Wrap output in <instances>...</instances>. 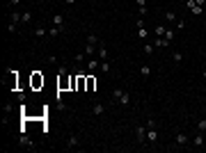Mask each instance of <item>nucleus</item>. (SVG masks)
I'll list each match as a JSON object with an SVG mask.
<instances>
[{"instance_id":"nucleus-1","label":"nucleus","mask_w":206,"mask_h":153,"mask_svg":"<svg viewBox=\"0 0 206 153\" xmlns=\"http://www.w3.org/2000/svg\"><path fill=\"white\" fill-rule=\"evenodd\" d=\"M57 89L64 92V89H71V76L64 67H60V76H57Z\"/></svg>"},{"instance_id":"nucleus-2","label":"nucleus","mask_w":206,"mask_h":153,"mask_svg":"<svg viewBox=\"0 0 206 153\" xmlns=\"http://www.w3.org/2000/svg\"><path fill=\"white\" fill-rule=\"evenodd\" d=\"M112 101H119L121 105H128V103H131V94L124 92V89H115V92H112Z\"/></svg>"},{"instance_id":"nucleus-3","label":"nucleus","mask_w":206,"mask_h":153,"mask_svg":"<svg viewBox=\"0 0 206 153\" xmlns=\"http://www.w3.org/2000/svg\"><path fill=\"white\" fill-rule=\"evenodd\" d=\"M30 87L32 89H41V87H44V76H41L39 71H35L30 76Z\"/></svg>"},{"instance_id":"nucleus-4","label":"nucleus","mask_w":206,"mask_h":153,"mask_svg":"<svg viewBox=\"0 0 206 153\" xmlns=\"http://www.w3.org/2000/svg\"><path fill=\"white\" fill-rule=\"evenodd\" d=\"M147 142H151V144L158 142V130H156V126H147Z\"/></svg>"},{"instance_id":"nucleus-5","label":"nucleus","mask_w":206,"mask_h":153,"mask_svg":"<svg viewBox=\"0 0 206 153\" xmlns=\"http://www.w3.org/2000/svg\"><path fill=\"white\" fill-rule=\"evenodd\" d=\"M135 135H138V142L144 144V139H147V126H135Z\"/></svg>"},{"instance_id":"nucleus-6","label":"nucleus","mask_w":206,"mask_h":153,"mask_svg":"<svg viewBox=\"0 0 206 153\" xmlns=\"http://www.w3.org/2000/svg\"><path fill=\"white\" fill-rule=\"evenodd\" d=\"M85 92H96V78L92 73H87V87H85Z\"/></svg>"},{"instance_id":"nucleus-7","label":"nucleus","mask_w":206,"mask_h":153,"mask_svg":"<svg viewBox=\"0 0 206 153\" xmlns=\"http://www.w3.org/2000/svg\"><path fill=\"white\" fill-rule=\"evenodd\" d=\"M18 142H21V146H25V148H35V144H32V139L28 137L25 133H21V139H18Z\"/></svg>"},{"instance_id":"nucleus-8","label":"nucleus","mask_w":206,"mask_h":153,"mask_svg":"<svg viewBox=\"0 0 206 153\" xmlns=\"http://www.w3.org/2000/svg\"><path fill=\"white\" fill-rule=\"evenodd\" d=\"M188 144V135L185 133H176V146H185Z\"/></svg>"},{"instance_id":"nucleus-9","label":"nucleus","mask_w":206,"mask_h":153,"mask_svg":"<svg viewBox=\"0 0 206 153\" xmlns=\"http://www.w3.org/2000/svg\"><path fill=\"white\" fill-rule=\"evenodd\" d=\"M170 44H172V41H167L165 37H158V39L154 41V46H156V48H165V46H170Z\"/></svg>"},{"instance_id":"nucleus-10","label":"nucleus","mask_w":206,"mask_h":153,"mask_svg":"<svg viewBox=\"0 0 206 153\" xmlns=\"http://www.w3.org/2000/svg\"><path fill=\"white\" fill-rule=\"evenodd\" d=\"M96 69H101V64H98L94 57H89V62H87V71H96Z\"/></svg>"},{"instance_id":"nucleus-11","label":"nucleus","mask_w":206,"mask_h":153,"mask_svg":"<svg viewBox=\"0 0 206 153\" xmlns=\"http://www.w3.org/2000/svg\"><path fill=\"white\" fill-rule=\"evenodd\" d=\"M51 21H53V25H60V28H64V16H62V14H55Z\"/></svg>"},{"instance_id":"nucleus-12","label":"nucleus","mask_w":206,"mask_h":153,"mask_svg":"<svg viewBox=\"0 0 206 153\" xmlns=\"http://www.w3.org/2000/svg\"><path fill=\"white\" fill-rule=\"evenodd\" d=\"M98 57H101V60H108V48H105V46H103V44H98Z\"/></svg>"},{"instance_id":"nucleus-13","label":"nucleus","mask_w":206,"mask_h":153,"mask_svg":"<svg viewBox=\"0 0 206 153\" xmlns=\"http://www.w3.org/2000/svg\"><path fill=\"white\" fill-rule=\"evenodd\" d=\"M140 76H142V78H149V76H151L149 64H142V67H140Z\"/></svg>"},{"instance_id":"nucleus-14","label":"nucleus","mask_w":206,"mask_h":153,"mask_svg":"<svg viewBox=\"0 0 206 153\" xmlns=\"http://www.w3.org/2000/svg\"><path fill=\"white\" fill-rule=\"evenodd\" d=\"M67 146H69V148L78 146V135H69V139H67Z\"/></svg>"},{"instance_id":"nucleus-15","label":"nucleus","mask_w":206,"mask_h":153,"mask_svg":"<svg viewBox=\"0 0 206 153\" xmlns=\"http://www.w3.org/2000/svg\"><path fill=\"white\" fill-rule=\"evenodd\" d=\"M35 34H37V37H46V34H48V30H46L44 25H37V28H35Z\"/></svg>"},{"instance_id":"nucleus-16","label":"nucleus","mask_w":206,"mask_h":153,"mask_svg":"<svg viewBox=\"0 0 206 153\" xmlns=\"http://www.w3.org/2000/svg\"><path fill=\"white\" fill-rule=\"evenodd\" d=\"M103 112H105V107H103L101 103H94V114H96V117H101Z\"/></svg>"},{"instance_id":"nucleus-17","label":"nucleus","mask_w":206,"mask_h":153,"mask_svg":"<svg viewBox=\"0 0 206 153\" xmlns=\"http://www.w3.org/2000/svg\"><path fill=\"white\" fill-rule=\"evenodd\" d=\"M192 144H195V146H204V133H199V135H197V137L192 139Z\"/></svg>"},{"instance_id":"nucleus-18","label":"nucleus","mask_w":206,"mask_h":153,"mask_svg":"<svg viewBox=\"0 0 206 153\" xmlns=\"http://www.w3.org/2000/svg\"><path fill=\"white\" fill-rule=\"evenodd\" d=\"M138 37L140 39H147V37H149V30H147V28H138Z\"/></svg>"},{"instance_id":"nucleus-19","label":"nucleus","mask_w":206,"mask_h":153,"mask_svg":"<svg viewBox=\"0 0 206 153\" xmlns=\"http://www.w3.org/2000/svg\"><path fill=\"white\" fill-rule=\"evenodd\" d=\"M172 60L176 62V64H179V62H183V53H179V50H174L172 53Z\"/></svg>"},{"instance_id":"nucleus-20","label":"nucleus","mask_w":206,"mask_h":153,"mask_svg":"<svg viewBox=\"0 0 206 153\" xmlns=\"http://www.w3.org/2000/svg\"><path fill=\"white\" fill-rule=\"evenodd\" d=\"M165 30H167L165 25H158V28L154 30V34H156V37H165Z\"/></svg>"},{"instance_id":"nucleus-21","label":"nucleus","mask_w":206,"mask_h":153,"mask_svg":"<svg viewBox=\"0 0 206 153\" xmlns=\"http://www.w3.org/2000/svg\"><path fill=\"white\" fill-rule=\"evenodd\" d=\"M197 130H199V133L206 130V119H199V121H197Z\"/></svg>"},{"instance_id":"nucleus-22","label":"nucleus","mask_w":206,"mask_h":153,"mask_svg":"<svg viewBox=\"0 0 206 153\" xmlns=\"http://www.w3.org/2000/svg\"><path fill=\"white\" fill-rule=\"evenodd\" d=\"M30 21H32V11L25 9V11H23V23H30Z\"/></svg>"},{"instance_id":"nucleus-23","label":"nucleus","mask_w":206,"mask_h":153,"mask_svg":"<svg viewBox=\"0 0 206 153\" xmlns=\"http://www.w3.org/2000/svg\"><path fill=\"white\" fill-rule=\"evenodd\" d=\"M165 39H167V41L174 39V30H172V28H167V30H165Z\"/></svg>"},{"instance_id":"nucleus-24","label":"nucleus","mask_w":206,"mask_h":153,"mask_svg":"<svg viewBox=\"0 0 206 153\" xmlns=\"http://www.w3.org/2000/svg\"><path fill=\"white\" fill-rule=\"evenodd\" d=\"M101 71H103V73H108V71H110V62H108V60H103V62H101Z\"/></svg>"},{"instance_id":"nucleus-25","label":"nucleus","mask_w":206,"mask_h":153,"mask_svg":"<svg viewBox=\"0 0 206 153\" xmlns=\"http://www.w3.org/2000/svg\"><path fill=\"white\" fill-rule=\"evenodd\" d=\"M94 50H96V46H92V44L85 46V55H94Z\"/></svg>"},{"instance_id":"nucleus-26","label":"nucleus","mask_w":206,"mask_h":153,"mask_svg":"<svg viewBox=\"0 0 206 153\" xmlns=\"http://www.w3.org/2000/svg\"><path fill=\"white\" fill-rule=\"evenodd\" d=\"M87 44H92V46H96V44H98V37H96V34H89V37H87Z\"/></svg>"},{"instance_id":"nucleus-27","label":"nucleus","mask_w":206,"mask_h":153,"mask_svg":"<svg viewBox=\"0 0 206 153\" xmlns=\"http://www.w3.org/2000/svg\"><path fill=\"white\" fill-rule=\"evenodd\" d=\"M165 18L170 21V23H174V21H176V14H174V11H167V14H165Z\"/></svg>"},{"instance_id":"nucleus-28","label":"nucleus","mask_w":206,"mask_h":153,"mask_svg":"<svg viewBox=\"0 0 206 153\" xmlns=\"http://www.w3.org/2000/svg\"><path fill=\"white\" fill-rule=\"evenodd\" d=\"M154 48H156V46H151V44H144V53H147V55H151V53H154Z\"/></svg>"},{"instance_id":"nucleus-29","label":"nucleus","mask_w":206,"mask_h":153,"mask_svg":"<svg viewBox=\"0 0 206 153\" xmlns=\"http://www.w3.org/2000/svg\"><path fill=\"white\" fill-rule=\"evenodd\" d=\"M135 5L138 7H147V0H135Z\"/></svg>"},{"instance_id":"nucleus-30","label":"nucleus","mask_w":206,"mask_h":153,"mask_svg":"<svg viewBox=\"0 0 206 153\" xmlns=\"http://www.w3.org/2000/svg\"><path fill=\"white\" fill-rule=\"evenodd\" d=\"M9 5H12V7H14V9H16V7H18V5H21V0H9Z\"/></svg>"},{"instance_id":"nucleus-31","label":"nucleus","mask_w":206,"mask_h":153,"mask_svg":"<svg viewBox=\"0 0 206 153\" xmlns=\"http://www.w3.org/2000/svg\"><path fill=\"white\" fill-rule=\"evenodd\" d=\"M195 5H197V7H204V5H206V0H195Z\"/></svg>"},{"instance_id":"nucleus-32","label":"nucleus","mask_w":206,"mask_h":153,"mask_svg":"<svg viewBox=\"0 0 206 153\" xmlns=\"http://www.w3.org/2000/svg\"><path fill=\"white\" fill-rule=\"evenodd\" d=\"M64 2H67V5H73V2H76V0H64Z\"/></svg>"},{"instance_id":"nucleus-33","label":"nucleus","mask_w":206,"mask_h":153,"mask_svg":"<svg viewBox=\"0 0 206 153\" xmlns=\"http://www.w3.org/2000/svg\"><path fill=\"white\" fill-rule=\"evenodd\" d=\"M204 78H206V71H204Z\"/></svg>"},{"instance_id":"nucleus-34","label":"nucleus","mask_w":206,"mask_h":153,"mask_svg":"<svg viewBox=\"0 0 206 153\" xmlns=\"http://www.w3.org/2000/svg\"><path fill=\"white\" fill-rule=\"evenodd\" d=\"M204 55H206V50H204Z\"/></svg>"},{"instance_id":"nucleus-35","label":"nucleus","mask_w":206,"mask_h":153,"mask_svg":"<svg viewBox=\"0 0 206 153\" xmlns=\"http://www.w3.org/2000/svg\"><path fill=\"white\" fill-rule=\"evenodd\" d=\"M204 135H206V130H204Z\"/></svg>"}]
</instances>
